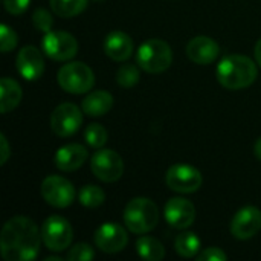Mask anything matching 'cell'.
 Instances as JSON below:
<instances>
[{
  "mask_svg": "<svg viewBox=\"0 0 261 261\" xmlns=\"http://www.w3.org/2000/svg\"><path fill=\"white\" fill-rule=\"evenodd\" d=\"M41 232L23 216L9 219L0 234V252L6 261H31L38 255Z\"/></svg>",
  "mask_w": 261,
  "mask_h": 261,
  "instance_id": "1",
  "label": "cell"
},
{
  "mask_svg": "<svg viewBox=\"0 0 261 261\" xmlns=\"http://www.w3.org/2000/svg\"><path fill=\"white\" fill-rule=\"evenodd\" d=\"M217 80L219 83L229 89L239 90L249 87L257 78V66L255 63L245 55H228L217 66Z\"/></svg>",
  "mask_w": 261,
  "mask_h": 261,
  "instance_id": "2",
  "label": "cell"
},
{
  "mask_svg": "<svg viewBox=\"0 0 261 261\" xmlns=\"http://www.w3.org/2000/svg\"><path fill=\"white\" fill-rule=\"evenodd\" d=\"M159 222V210L156 203L147 197L130 200L124 210V223L135 234H147L156 228Z\"/></svg>",
  "mask_w": 261,
  "mask_h": 261,
  "instance_id": "3",
  "label": "cell"
},
{
  "mask_svg": "<svg viewBox=\"0 0 261 261\" xmlns=\"http://www.w3.org/2000/svg\"><path fill=\"white\" fill-rule=\"evenodd\" d=\"M173 50L170 44L161 38L144 41L136 54L138 66L148 73H161L171 66Z\"/></svg>",
  "mask_w": 261,
  "mask_h": 261,
  "instance_id": "4",
  "label": "cell"
},
{
  "mask_svg": "<svg viewBox=\"0 0 261 261\" xmlns=\"http://www.w3.org/2000/svg\"><path fill=\"white\" fill-rule=\"evenodd\" d=\"M57 81L60 87L67 93L81 95L93 87L95 75L87 64L81 61H73L61 66V69L57 73Z\"/></svg>",
  "mask_w": 261,
  "mask_h": 261,
  "instance_id": "5",
  "label": "cell"
},
{
  "mask_svg": "<svg viewBox=\"0 0 261 261\" xmlns=\"http://www.w3.org/2000/svg\"><path fill=\"white\" fill-rule=\"evenodd\" d=\"M73 231L70 223L61 216H50L41 226V239L44 246L52 252H61L72 243Z\"/></svg>",
  "mask_w": 261,
  "mask_h": 261,
  "instance_id": "6",
  "label": "cell"
},
{
  "mask_svg": "<svg viewBox=\"0 0 261 261\" xmlns=\"http://www.w3.org/2000/svg\"><path fill=\"white\" fill-rule=\"evenodd\" d=\"M43 52L55 61H67L78 52L76 38L64 31H49L41 41Z\"/></svg>",
  "mask_w": 261,
  "mask_h": 261,
  "instance_id": "7",
  "label": "cell"
},
{
  "mask_svg": "<svg viewBox=\"0 0 261 261\" xmlns=\"http://www.w3.org/2000/svg\"><path fill=\"white\" fill-rule=\"evenodd\" d=\"M92 173L102 182H116L124 174V161L115 150L99 148L90 161Z\"/></svg>",
  "mask_w": 261,
  "mask_h": 261,
  "instance_id": "8",
  "label": "cell"
},
{
  "mask_svg": "<svg viewBox=\"0 0 261 261\" xmlns=\"http://www.w3.org/2000/svg\"><path fill=\"white\" fill-rule=\"evenodd\" d=\"M167 185L170 190L182 194L196 193L202 187V174L197 168L188 164H176L167 171Z\"/></svg>",
  "mask_w": 261,
  "mask_h": 261,
  "instance_id": "9",
  "label": "cell"
},
{
  "mask_svg": "<svg viewBox=\"0 0 261 261\" xmlns=\"http://www.w3.org/2000/svg\"><path fill=\"white\" fill-rule=\"evenodd\" d=\"M83 112L72 102L60 104L50 115V128L57 136L67 138L80 130Z\"/></svg>",
  "mask_w": 261,
  "mask_h": 261,
  "instance_id": "10",
  "label": "cell"
},
{
  "mask_svg": "<svg viewBox=\"0 0 261 261\" xmlns=\"http://www.w3.org/2000/svg\"><path fill=\"white\" fill-rule=\"evenodd\" d=\"M41 196L54 208H67L75 199V188L61 176H49L41 184Z\"/></svg>",
  "mask_w": 261,
  "mask_h": 261,
  "instance_id": "11",
  "label": "cell"
},
{
  "mask_svg": "<svg viewBox=\"0 0 261 261\" xmlns=\"http://www.w3.org/2000/svg\"><path fill=\"white\" fill-rule=\"evenodd\" d=\"M261 229V211L255 206H245L231 220V234L237 240H249Z\"/></svg>",
  "mask_w": 261,
  "mask_h": 261,
  "instance_id": "12",
  "label": "cell"
},
{
  "mask_svg": "<svg viewBox=\"0 0 261 261\" xmlns=\"http://www.w3.org/2000/svg\"><path fill=\"white\" fill-rule=\"evenodd\" d=\"M95 243L99 251L106 254H116L127 246L128 236L119 223H102L95 232Z\"/></svg>",
  "mask_w": 261,
  "mask_h": 261,
  "instance_id": "13",
  "label": "cell"
},
{
  "mask_svg": "<svg viewBox=\"0 0 261 261\" xmlns=\"http://www.w3.org/2000/svg\"><path fill=\"white\" fill-rule=\"evenodd\" d=\"M165 219L176 229H187L196 220L194 205L182 197H173L165 205Z\"/></svg>",
  "mask_w": 261,
  "mask_h": 261,
  "instance_id": "14",
  "label": "cell"
},
{
  "mask_svg": "<svg viewBox=\"0 0 261 261\" xmlns=\"http://www.w3.org/2000/svg\"><path fill=\"white\" fill-rule=\"evenodd\" d=\"M15 66L18 73L28 80V81H35L38 80L43 72H44V60L41 52L34 47V46H24L15 60Z\"/></svg>",
  "mask_w": 261,
  "mask_h": 261,
  "instance_id": "15",
  "label": "cell"
},
{
  "mask_svg": "<svg viewBox=\"0 0 261 261\" xmlns=\"http://www.w3.org/2000/svg\"><path fill=\"white\" fill-rule=\"evenodd\" d=\"M219 54H220V46L211 37L199 35L191 38L187 44L188 58L197 64H210L219 57Z\"/></svg>",
  "mask_w": 261,
  "mask_h": 261,
  "instance_id": "16",
  "label": "cell"
},
{
  "mask_svg": "<svg viewBox=\"0 0 261 261\" xmlns=\"http://www.w3.org/2000/svg\"><path fill=\"white\" fill-rule=\"evenodd\" d=\"M104 52L113 61H125L133 54V40L122 31H113L106 37Z\"/></svg>",
  "mask_w": 261,
  "mask_h": 261,
  "instance_id": "17",
  "label": "cell"
},
{
  "mask_svg": "<svg viewBox=\"0 0 261 261\" xmlns=\"http://www.w3.org/2000/svg\"><path fill=\"white\" fill-rule=\"evenodd\" d=\"M87 159V150L81 144H67L58 148L55 154V165L61 171H75L83 167Z\"/></svg>",
  "mask_w": 261,
  "mask_h": 261,
  "instance_id": "18",
  "label": "cell"
},
{
  "mask_svg": "<svg viewBox=\"0 0 261 261\" xmlns=\"http://www.w3.org/2000/svg\"><path fill=\"white\" fill-rule=\"evenodd\" d=\"M112 106H113V96L106 90H96L89 93L81 104L83 112L92 118L104 116L112 109Z\"/></svg>",
  "mask_w": 261,
  "mask_h": 261,
  "instance_id": "19",
  "label": "cell"
},
{
  "mask_svg": "<svg viewBox=\"0 0 261 261\" xmlns=\"http://www.w3.org/2000/svg\"><path fill=\"white\" fill-rule=\"evenodd\" d=\"M23 92L17 81L5 76L0 81V110L2 113H8L14 110L21 101Z\"/></svg>",
  "mask_w": 261,
  "mask_h": 261,
  "instance_id": "20",
  "label": "cell"
},
{
  "mask_svg": "<svg viewBox=\"0 0 261 261\" xmlns=\"http://www.w3.org/2000/svg\"><path fill=\"white\" fill-rule=\"evenodd\" d=\"M136 251L144 260L161 261L165 257L164 245L154 237H139L136 242Z\"/></svg>",
  "mask_w": 261,
  "mask_h": 261,
  "instance_id": "21",
  "label": "cell"
},
{
  "mask_svg": "<svg viewBox=\"0 0 261 261\" xmlns=\"http://www.w3.org/2000/svg\"><path fill=\"white\" fill-rule=\"evenodd\" d=\"M174 248L180 257L193 258V257H197V254L200 251V240H199L197 234H194V232H182L176 237Z\"/></svg>",
  "mask_w": 261,
  "mask_h": 261,
  "instance_id": "22",
  "label": "cell"
},
{
  "mask_svg": "<svg viewBox=\"0 0 261 261\" xmlns=\"http://www.w3.org/2000/svg\"><path fill=\"white\" fill-rule=\"evenodd\" d=\"M87 8V0H50L54 14L63 18L75 17Z\"/></svg>",
  "mask_w": 261,
  "mask_h": 261,
  "instance_id": "23",
  "label": "cell"
},
{
  "mask_svg": "<svg viewBox=\"0 0 261 261\" xmlns=\"http://www.w3.org/2000/svg\"><path fill=\"white\" fill-rule=\"evenodd\" d=\"M106 200L104 191L96 185H86L80 191V203L86 208L101 206Z\"/></svg>",
  "mask_w": 261,
  "mask_h": 261,
  "instance_id": "24",
  "label": "cell"
},
{
  "mask_svg": "<svg viewBox=\"0 0 261 261\" xmlns=\"http://www.w3.org/2000/svg\"><path fill=\"white\" fill-rule=\"evenodd\" d=\"M84 138H86V142L92 148L99 150V148H102L106 145L109 133L104 128V125H101V124H90V125H87V128L84 132Z\"/></svg>",
  "mask_w": 261,
  "mask_h": 261,
  "instance_id": "25",
  "label": "cell"
},
{
  "mask_svg": "<svg viewBox=\"0 0 261 261\" xmlns=\"http://www.w3.org/2000/svg\"><path fill=\"white\" fill-rule=\"evenodd\" d=\"M141 78L139 69L135 64H124L118 69L116 73V81L121 87H133L135 84H138Z\"/></svg>",
  "mask_w": 261,
  "mask_h": 261,
  "instance_id": "26",
  "label": "cell"
},
{
  "mask_svg": "<svg viewBox=\"0 0 261 261\" xmlns=\"http://www.w3.org/2000/svg\"><path fill=\"white\" fill-rule=\"evenodd\" d=\"M95 258V252L92 246L86 243H78L73 245L69 252H67V260L69 261H90Z\"/></svg>",
  "mask_w": 261,
  "mask_h": 261,
  "instance_id": "27",
  "label": "cell"
},
{
  "mask_svg": "<svg viewBox=\"0 0 261 261\" xmlns=\"http://www.w3.org/2000/svg\"><path fill=\"white\" fill-rule=\"evenodd\" d=\"M32 21H34V26L38 29V31H41V32H49L50 29H52V23H54V20H52V15L46 11V9H37L35 12H34V15H32Z\"/></svg>",
  "mask_w": 261,
  "mask_h": 261,
  "instance_id": "28",
  "label": "cell"
},
{
  "mask_svg": "<svg viewBox=\"0 0 261 261\" xmlns=\"http://www.w3.org/2000/svg\"><path fill=\"white\" fill-rule=\"evenodd\" d=\"M0 34H2V41H0V47L2 52H9L17 46V34L14 32V29H11L8 24H2L0 28Z\"/></svg>",
  "mask_w": 261,
  "mask_h": 261,
  "instance_id": "29",
  "label": "cell"
},
{
  "mask_svg": "<svg viewBox=\"0 0 261 261\" xmlns=\"http://www.w3.org/2000/svg\"><path fill=\"white\" fill-rule=\"evenodd\" d=\"M196 258L199 261H226L228 255L220 248H208L203 252H200Z\"/></svg>",
  "mask_w": 261,
  "mask_h": 261,
  "instance_id": "30",
  "label": "cell"
},
{
  "mask_svg": "<svg viewBox=\"0 0 261 261\" xmlns=\"http://www.w3.org/2000/svg\"><path fill=\"white\" fill-rule=\"evenodd\" d=\"M29 3H31V0H3L5 9L9 14H14V15L23 14L28 9Z\"/></svg>",
  "mask_w": 261,
  "mask_h": 261,
  "instance_id": "31",
  "label": "cell"
},
{
  "mask_svg": "<svg viewBox=\"0 0 261 261\" xmlns=\"http://www.w3.org/2000/svg\"><path fill=\"white\" fill-rule=\"evenodd\" d=\"M0 145H2V150H0V164L5 165L11 151H9V144H8V139L5 138V135H0Z\"/></svg>",
  "mask_w": 261,
  "mask_h": 261,
  "instance_id": "32",
  "label": "cell"
},
{
  "mask_svg": "<svg viewBox=\"0 0 261 261\" xmlns=\"http://www.w3.org/2000/svg\"><path fill=\"white\" fill-rule=\"evenodd\" d=\"M255 60H257V63H258V66H261V38L257 41V44H255Z\"/></svg>",
  "mask_w": 261,
  "mask_h": 261,
  "instance_id": "33",
  "label": "cell"
},
{
  "mask_svg": "<svg viewBox=\"0 0 261 261\" xmlns=\"http://www.w3.org/2000/svg\"><path fill=\"white\" fill-rule=\"evenodd\" d=\"M254 151H255V156L261 161V138L255 142V147H254Z\"/></svg>",
  "mask_w": 261,
  "mask_h": 261,
  "instance_id": "34",
  "label": "cell"
},
{
  "mask_svg": "<svg viewBox=\"0 0 261 261\" xmlns=\"http://www.w3.org/2000/svg\"><path fill=\"white\" fill-rule=\"evenodd\" d=\"M44 261H61V258L60 257H47Z\"/></svg>",
  "mask_w": 261,
  "mask_h": 261,
  "instance_id": "35",
  "label": "cell"
}]
</instances>
